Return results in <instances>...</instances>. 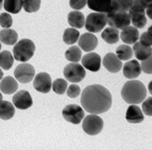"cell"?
Masks as SVG:
<instances>
[{
  "mask_svg": "<svg viewBox=\"0 0 152 150\" xmlns=\"http://www.w3.org/2000/svg\"><path fill=\"white\" fill-rule=\"evenodd\" d=\"M81 103L85 111L99 114L108 111L112 106V95L107 89L94 84L86 87L81 97Z\"/></svg>",
  "mask_w": 152,
  "mask_h": 150,
  "instance_id": "1",
  "label": "cell"
},
{
  "mask_svg": "<svg viewBox=\"0 0 152 150\" xmlns=\"http://www.w3.org/2000/svg\"><path fill=\"white\" fill-rule=\"evenodd\" d=\"M121 95L127 104L138 105L145 100L147 89L141 82L132 80L124 83L121 90Z\"/></svg>",
  "mask_w": 152,
  "mask_h": 150,
  "instance_id": "2",
  "label": "cell"
},
{
  "mask_svg": "<svg viewBox=\"0 0 152 150\" xmlns=\"http://www.w3.org/2000/svg\"><path fill=\"white\" fill-rule=\"evenodd\" d=\"M35 44L29 39H23L17 42L13 49L14 57L19 62L25 63L29 61L34 55Z\"/></svg>",
  "mask_w": 152,
  "mask_h": 150,
  "instance_id": "3",
  "label": "cell"
},
{
  "mask_svg": "<svg viewBox=\"0 0 152 150\" xmlns=\"http://www.w3.org/2000/svg\"><path fill=\"white\" fill-rule=\"evenodd\" d=\"M107 24V18L105 13H91L85 21V28L91 33H97L101 31Z\"/></svg>",
  "mask_w": 152,
  "mask_h": 150,
  "instance_id": "4",
  "label": "cell"
},
{
  "mask_svg": "<svg viewBox=\"0 0 152 150\" xmlns=\"http://www.w3.org/2000/svg\"><path fill=\"white\" fill-rule=\"evenodd\" d=\"M64 75L68 82L77 83L82 82L85 78L86 71L85 68L82 64H79L77 63H72L64 67Z\"/></svg>",
  "mask_w": 152,
  "mask_h": 150,
  "instance_id": "5",
  "label": "cell"
},
{
  "mask_svg": "<svg viewBox=\"0 0 152 150\" xmlns=\"http://www.w3.org/2000/svg\"><path fill=\"white\" fill-rule=\"evenodd\" d=\"M106 15L110 27L123 30L131 24V15L128 12H110Z\"/></svg>",
  "mask_w": 152,
  "mask_h": 150,
  "instance_id": "6",
  "label": "cell"
},
{
  "mask_svg": "<svg viewBox=\"0 0 152 150\" xmlns=\"http://www.w3.org/2000/svg\"><path fill=\"white\" fill-rule=\"evenodd\" d=\"M104 126V122L101 117L96 114H91L84 118L83 129L89 135H97L101 132Z\"/></svg>",
  "mask_w": 152,
  "mask_h": 150,
  "instance_id": "7",
  "label": "cell"
},
{
  "mask_svg": "<svg viewBox=\"0 0 152 150\" xmlns=\"http://www.w3.org/2000/svg\"><path fill=\"white\" fill-rule=\"evenodd\" d=\"M64 118L73 124H79L84 117V111L83 107L77 105H68L63 110Z\"/></svg>",
  "mask_w": 152,
  "mask_h": 150,
  "instance_id": "8",
  "label": "cell"
},
{
  "mask_svg": "<svg viewBox=\"0 0 152 150\" xmlns=\"http://www.w3.org/2000/svg\"><path fill=\"white\" fill-rule=\"evenodd\" d=\"M35 75V69L31 64L22 63L15 70V77L20 83H29Z\"/></svg>",
  "mask_w": 152,
  "mask_h": 150,
  "instance_id": "9",
  "label": "cell"
},
{
  "mask_svg": "<svg viewBox=\"0 0 152 150\" xmlns=\"http://www.w3.org/2000/svg\"><path fill=\"white\" fill-rule=\"evenodd\" d=\"M34 89L40 93H48L52 87L50 75L46 72H39L33 81Z\"/></svg>",
  "mask_w": 152,
  "mask_h": 150,
  "instance_id": "10",
  "label": "cell"
},
{
  "mask_svg": "<svg viewBox=\"0 0 152 150\" xmlns=\"http://www.w3.org/2000/svg\"><path fill=\"white\" fill-rule=\"evenodd\" d=\"M13 104L15 107L21 110L30 108L33 102L31 94L26 90H20L13 97Z\"/></svg>",
  "mask_w": 152,
  "mask_h": 150,
  "instance_id": "11",
  "label": "cell"
},
{
  "mask_svg": "<svg viewBox=\"0 0 152 150\" xmlns=\"http://www.w3.org/2000/svg\"><path fill=\"white\" fill-rule=\"evenodd\" d=\"M82 63L85 69L91 71H98L101 66V57L97 53H89L83 56Z\"/></svg>",
  "mask_w": 152,
  "mask_h": 150,
  "instance_id": "12",
  "label": "cell"
},
{
  "mask_svg": "<svg viewBox=\"0 0 152 150\" xmlns=\"http://www.w3.org/2000/svg\"><path fill=\"white\" fill-rule=\"evenodd\" d=\"M79 47L85 52H91L94 50L98 46V39L92 33H83L80 36L79 39Z\"/></svg>",
  "mask_w": 152,
  "mask_h": 150,
  "instance_id": "13",
  "label": "cell"
},
{
  "mask_svg": "<svg viewBox=\"0 0 152 150\" xmlns=\"http://www.w3.org/2000/svg\"><path fill=\"white\" fill-rule=\"evenodd\" d=\"M103 64L108 71L113 73L118 72L123 67L122 61L114 53H108L105 55L103 59Z\"/></svg>",
  "mask_w": 152,
  "mask_h": 150,
  "instance_id": "14",
  "label": "cell"
},
{
  "mask_svg": "<svg viewBox=\"0 0 152 150\" xmlns=\"http://www.w3.org/2000/svg\"><path fill=\"white\" fill-rule=\"evenodd\" d=\"M124 76L126 79H136L141 72V67L137 60H131L127 62L123 67Z\"/></svg>",
  "mask_w": 152,
  "mask_h": 150,
  "instance_id": "15",
  "label": "cell"
},
{
  "mask_svg": "<svg viewBox=\"0 0 152 150\" xmlns=\"http://www.w3.org/2000/svg\"><path fill=\"white\" fill-rule=\"evenodd\" d=\"M120 38L124 43L127 45H132L137 42L140 39V33L136 27L134 26H128L122 30Z\"/></svg>",
  "mask_w": 152,
  "mask_h": 150,
  "instance_id": "16",
  "label": "cell"
},
{
  "mask_svg": "<svg viewBox=\"0 0 152 150\" xmlns=\"http://www.w3.org/2000/svg\"><path fill=\"white\" fill-rule=\"evenodd\" d=\"M126 120L130 123H140L144 120V115L142 110L136 105H131L125 114Z\"/></svg>",
  "mask_w": 152,
  "mask_h": 150,
  "instance_id": "17",
  "label": "cell"
},
{
  "mask_svg": "<svg viewBox=\"0 0 152 150\" xmlns=\"http://www.w3.org/2000/svg\"><path fill=\"white\" fill-rule=\"evenodd\" d=\"M112 0H87L90 9L98 13H107L111 7Z\"/></svg>",
  "mask_w": 152,
  "mask_h": 150,
  "instance_id": "18",
  "label": "cell"
},
{
  "mask_svg": "<svg viewBox=\"0 0 152 150\" xmlns=\"http://www.w3.org/2000/svg\"><path fill=\"white\" fill-rule=\"evenodd\" d=\"M18 89V83L15 79L11 76H7L0 82V90L7 95L15 93Z\"/></svg>",
  "mask_w": 152,
  "mask_h": 150,
  "instance_id": "19",
  "label": "cell"
},
{
  "mask_svg": "<svg viewBox=\"0 0 152 150\" xmlns=\"http://www.w3.org/2000/svg\"><path fill=\"white\" fill-rule=\"evenodd\" d=\"M132 51L134 53L135 57L138 60L143 61V60L147 59L152 54V47L144 46L140 42H136L133 45Z\"/></svg>",
  "mask_w": 152,
  "mask_h": 150,
  "instance_id": "20",
  "label": "cell"
},
{
  "mask_svg": "<svg viewBox=\"0 0 152 150\" xmlns=\"http://www.w3.org/2000/svg\"><path fill=\"white\" fill-rule=\"evenodd\" d=\"M68 23L72 28L81 29L85 25V17L81 12L72 11L68 15Z\"/></svg>",
  "mask_w": 152,
  "mask_h": 150,
  "instance_id": "21",
  "label": "cell"
},
{
  "mask_svg": "<svg viewBox=\"0 0 152 150\" xmlns=\"http://www.w3.org/2000/svg\"><path fill=\"white\" fill-rule=\"evenodd\" d=\"M18 39V34L15 30L12 29H4L0 31V41L2 43L12 46L17 43Z\"/></svg>",
  "mask_w": 152,
  "mask_h": 150,
  "instance_id": "22",
  "label": "cell"
},
{
  "mask_svg": "<svg viewBox=\"0 0 152 150\" xmlns=\"http://www.w3.org/2000/svg\"><path fill=\"white\" fill-rule=\"evenodd\" d=\"M15 113V106L11 102L8 101H1L0 102V119L2 120H9L14 117Z\"/></svg>",
  "mask_w": 152,
  "mask_h": 150,
  "instance_id": "23",
  "label": "cell"
},
{
  "mask_svg": "<svg viewBox=\"0 0 152 150\" xmlns=\"http://www.w3.org/2000/svg\"><path fill=\"white\" fill-rule=\"evenodd\" d=\"M132 5V0H112L111 7L106 13L110 12H129Z\"/></svg>",
  "mask_w": 152,
  "mask_h": 150,
  "instance_id": "24",
  "label": "cell"
},
{
  "mask_svg": "<svg viewBox=\"0 0 152 150\" xmlns=\"http://www.w3.org/2000/svg\"><path fill=\"white\" fill-rule=\"evenodd\" d=\"M101 37L103 40H105L108 44H115L119 40V31L117 29L113 28V27H108L106 28L102 34Z\"/></svg>",
  "mask_w": 152,
  "mask_h": 150,
  "instance_id": "25",
  "label": "cell"
},
{
  "mask_svg": "<svg viewBox=\"0 0 152 150\" xmlns=\"http://www.w3.org/2000/svg\"><path fill=\"white\" fill-rule=\"evenodd\" d=\"M80 38V32L75 28H69L66 29L64 32L63 40L67 45H72L78 41Z\"/></svg>",
  "mask_w": 152,
  "mask_h": 150,
  "instance_id": "26",
  "label": "cell"
},
{
  "mask_svg": "<svg viewBox=\"0 0 152 150\" xmlns=\"http://www.w3.org/2000/svg\"><path fill=\"white\" fill-rule=\"evenodd\" d=\"M23 0H4V8L11 14H18L23 8Z\"/></svg>",
  "mask_w": 152,
  "mask_h": 150,
  "instance_id": "27",
  "label": "cell"
},
{
  "mask_svg": "<svg viewBox=\"0 0 152 150\" xmlns=\"http://www.w3.org/2000/svg\"><path fill=\"white\" fill-rule=\"evenodd\" d=\"M14 55L9 51H2L0 53V67L4 70H9L14 64Z\"/></svg>",
  "mask_w": 152,
  "mask_h": 150,
  "instance_id": "28",
  "label": "cell"
},
{
  "mask_svg": "<svg viewBox=\"0 0 152 150\" xmlns=\"http://www.w3.org/2000/svg\"><path fill=\"white\" fill-rule=\"evenodd\" d=\"M64 56L70 62L78 63L82 59V50L80 49V47H71L69 49L66 50Z\"/></svg>",
  "mask_w": 152,
  "mask_h": 150,
  "instance_id": "29",
  "label": "cell"
},
{
  "mask_svg": "<svg viewBox=\"0 0 152 150\" xmlns=\"http://www.w3.org/2000/svg\"><path fill=\"white\" fill-rule=\"evenodd\" d=\"M132 48L128 45H121L116 48L115 55L121 61H127L132 57Z\"/></svg>",
  "mask_w": 152,
  "mask_h": 150,
  "instance_id": "30",
  "label": "cell"
},
{
  "mask_svg": "<svg viewBox=\"0 0 152 150\" xmlns=\"http://www.w3.org/2000/svg\"><path fill=\"white\" fill-rule=\"evenodd\" d=\"M130 14V13H129ZM131 15V23L137 29L143 28L147 23V17L146 15L143 13H132Z\"/></svg>",
  "mask_w": 152,
  "mask_h": 150,
  "instance_id": "31",
  "label": "cell"
},
{
  "mask_svg": "<svg viewBox=\"0 0 152 150\" xmlns=\"http://www.w3.org/2000/svg\"><path fill=\"white\" fill-rule=\"evenodd\" d=\"M23 7L27 13H35L40 7L41 0H23Z\"/></svg>",
  "mask_w": 152,
  "mask_h": 150,
  "instance_id": "32",
  "label": "cell"
},
{
  "mask_svg": "<svg viewBox=\"0 0 152 150\" xmlns=\"http://www.w3.org/2000/svg\"><path fill=\"white\" fill-rule=\"evenodd\" d=\"M147 5L144 0H132V5L129 10V13H143L145 14Z\"/></svg>",
  "mask_w": 152,
  "mask_h": 150,
  "instance_id": "33",
  "label": "cell"
},
{
  "mask_svg": "<svg viewBox=\"0 0 152 150\" xmlns=\"http://www.w3.org/2000/svg\"><path fill=\"white\" fill-rule=\"evenodd\" d=\"M52 88L55 93L63 95L67 90V82L64 79H56L52 83Z\"/></svg>",
  "mask_w": 152,
  "mask_h": 150,
  "instance_id": "34",
  "label": "cell"
},
{
  "mask_svg": "<svg viewBox=\"0 0 152 150\" xmlns=\"http://www.w3.org/2000/svg\"><path fill=\"white\" fill-rule=\"evenodd\" d=\"M13 24V18L8 13H3L0 15V25L4 29H9Z\"/></svg>",
  "mask_w": 152,
  "mask_h": 150,
  "instance_id": "35",
  "label": "cell"
},
{
  "mask_svg": "<svg viewBox=\"0 0 152 150\" xmlns=\"http://www.w3.org/2000/svg\"><path fill=\"white\" fill-rule=\"evenodd\" d=\"M141 71L148 74H152V54L145 60L141 61L140 63Z\"/></svg>",
  "mask_w": 152,
  "mask_h": 150,
  "instance_id": "36",
  "label": "cell"
},
{
  "mask_svg": "<svg viewBox=\"0 0 152 150\" xmlns=\"http://www.w3.org/2000/svg\"><path fill=\"white\" fill-rule=\"evenodd\" d=\"M142 112L148 116H152V97L148 98L143 101Z\"/></svg>",
  "mask_w": 152,
  "mask_h": 150,
  "instance_id": "37",
  "label": "cell"
},
{
  "mask_svg": "<svg viewBox=\"0 0 152 150\" xmlns=\"http://www.w3.org/2000/svg\"><path fill=\"white\" fill-rule=\"evenodd\" d=\"M140 42L147 47H152V34L148 31L143 32L140 37Z\"/></svg>",
  "mask_w": 152,
  "mask_h": 150,
  "instance_id": "38",
  "label": "cell"
},
{
  "mask_svg": "<svg viewBox=\"0 0 152 150\" xmlns=\"http://www.w3.org/2000/svg\"><path fill=\"white\" fill-rule=\"evenodd\" d=\"M80 94H81V89L79 86L75 84L70 85L69 88L67 89V96L71 98H77Z\"/></svg>",
  "mask_w": 152,
  "mask_h": 150,
  "instance_id": "39",
  "label": "cell"
},
{
  "mask_svg": "<svg viewBox=\"0 0 152 150\" xmlns=\"http://www.w3.org/2000/svg\"><path fill=\"white\" fill-rule=\"evenodd\" d=\"M87 0H70V7L74 10H81L84 8Z\"/></svg>",
  "mask_w": 152,
  "mask_h": 150,
  "instance_id": "40",
  "label": "cell"
},
{
  "mask_svg": "<svg viewBox=\"0 0 152 150\" xmlns=\"http://www.w3.org/2000/svg\"><path fill=\"white\" fill-rule=\"evenodd\" d=\"M145 12H146V15H148V17L152 20V4L147 7Z\"/></svg>",
  "mask_w": 152,
  "mask_h": 150,
  "instance_id": "41",
  "label": "cell"
},
{
  "mask_svg": "<svg viewBox=\"0 0 152 150\" xmlns=\"http://www.w3.org/2000/svg\"><path fill=\"white\" fill-rule=\"evenodd\" d=\"M148 91H149V93L152 95V81L149 82V84H148Z\"/></svg>",
  "mask_w": 152,
  "mask_h": 150,
  "instance_id": "42",
  "label": "cell"
},
{
  "mask_svg": "<svg viewBox=\"0 0 152 150\" xmlns=\"http://www.w3.org/2000/svg\"><path fill=\"white\" fill-rule=\"evenodd\" d=\"M144 2L146 3V5L148 7V6H149V5L152 4V0H144Z\"/></svg>",
  "mask_w": 152,
  "mask_h": 150,
  "instance_id": "43",
  "label": "cell"
},
{
  "mask_svg": "<svg viewBox=\"0 0 152 150\" xmlns=\"http://www.w3.org/2000/svg\"><path fill=\"white\" fill-rule=\"evenodd\" d=\"M3 77H4V73H3L2 70H1V69H0V82H1V81H2Z\"/></svg>",
  "mask_w": 152,
  "mask_h": 150,
  "instance_id": "44",
  "label": "cell"
},
{
  "mask_svg": "<svg viewBox=\"0 0 152 150\" xmlns=\"http://www.w3.org/2000/svg\"><path fill=\"white\" fill-rule=\"evenodd\" d=\"M3 5H4V1H3V0H0V10H1Z\"/></svg>",
  "mask_w": 152,
  "mask_h": 150,
  "instance_id": "45",
  "label": "cell"
},
{
  "mask_svg": "<svg viewBox=\"0 0 152 150\" xmlns=\"http://www.w3.org/2000/svg\"><path fill=\"white\" fill-rule=\"evenodd\" d=\"M148 32H150V33L152 34V25H151V26H150V27L148 28Z\"/></svg>",
  "mask_w": 152,
  "mask_h": 150,
  "instance_id": "46",
  "label": "cell"
},
{
  "mask_svg": "<svg viewBox=\"0 0 152 150\" xmlns=\"http://www.w3.org/2000/svg\"><path fill=\"white\" fill-rule=\"evenodd\" d=\"M2 99H3V96H2V93L0 92V102L2 101Z\"/></svg>",
  "mask_w": 152,
  "mask_h": 150,
  "instance_id": "47",
  "label": "cell"
},
{
  "mask_svg": "<svg viewBox=\"0 0 152 150\" xmlns=\"http://www.w3.org/2000/svg\"><path fill=\"white\" fill-rule=\"evenodd\" d=\"M0 50H1V43H0Z\"/></svg>",
  "mask_w": 152,
  "mask_h": 150,
  "instance_id": "48",
  "label": "cell"
}]
</instances>
